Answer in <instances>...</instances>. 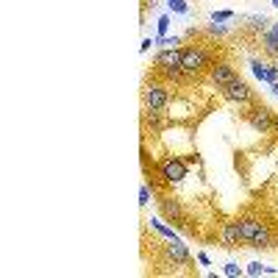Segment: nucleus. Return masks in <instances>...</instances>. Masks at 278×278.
<instances>
[{"label": "nucleus", "instance_id": "nucleus-1", "mask_svg": "<svg viewBox=\"0 0 278 278\" xmlns=\"http://www.w3.org/2000/svg\"><path fill=\"white\" fill-rule=\"evenodd\" d=\"M245 120H248V125L253 128L256 133H270L272 128H278L275 114H272L267 106H248V111H245Z\"/></svg>", "mask_w": 278, "mask_h": 278}, {"label": "nucleus", "instance_id": "nucleus-2", "mask_svg": "<svg viewBox=\"0 0 278 278\" xmlns=\"http://www.w3.org/2000/svg\"><path fill=\"white\" fill-rule=\"evenodd\" d=\"M206 67H209V53L200 45H192V48L181 50V70L187 75H200Z\"/></svg>", "mask_w": 278, "mask_h": 278}, {"label": "nucleus", "instance_id": "nucleus-3", "mask_svg": "<svg viewBox=\"0 0 278 278\" xmlns=\"http://www.w3.org/2000/svg\"><path fill=\"white\" fill-rule=\"evenodd\" d=\"M223 97L228 103H236V106H242V109H248V106H253V89H250L248 84L242 78H236V81H231L228 86H223Z\"/></svg>", "mask_w": 278, "mask_h": 278}, {"label": "nucleus", "instance_id": "nucleus-4", "mask_svg": "<svg viewBox=\"0 0 278 278\" xmlns=\"http://www.w3.org/2000/svg\"><path fill=\"white\" fill-rule=\"evenodd\" d=\"M142 100H145V111H164L170 103V89L164 84H148Z\"/></svg>", "mask_w": 278, "mask_h": 278}, {"label": "nucleus", "instance_id": "nucleus-5", "mask_svg": "<svg viewBox=\"0 0 278 278\" xmlns=\"http://www.w3.org/2000/svg\"><path fill=\"white\" fill-rule=\"evenodd\" d=\"M159 173H162V178H164V184H181L184 178H187V162L184 159H164L162 164H159Z\"/></svg>", "mask_w": 278, "mask_h": 278}, {"label": "nucleus", "instance_id": "nucleus-6", "mask_svg": "<svg viewBox=\"0 0 278 278\" xmlns=\"http://www.w3.org/2000/svg\"><path fill=\"white\" fill-rule=\"evenodd\" d=\"M209 78H212V84L217 86V89H223V86H228L231 81H236L239 75H236V70L228 64V61H220V64H212Z\"/></svg>", "mask_w": 278, "mask_h": 278}, {"label": "nucleus", "instance_id": "nucleus-7", "mask_svg": "<svg viewBox=\"0 0 278 278\" xmlns=\"http://www.w3.org/2000/svg\"><path fill=\"white\" fill-rule=\"evenodd\" d=\"M159 209H162V214L170 220V223H184V206L178 198H173V195H164L162 200H159Z\"/></svg>", "mask_w": 278, "mask_h": 278}, {"label": "nucleus", "instance_id": "nucleus-8", "mask_svg": "<svg viewBox=\"0 0 278 278\" xmlns=\"http://www.w3.org/2000/svg\"><path fill=\"white\" fill-rule=\"evenodd\" d=\"M220 239H223L225 248H242V228H239V220H234V223H225L223 225V234H220Z\"/></svg>", "mask_w": 278, "mask_h": 278}, {"label": "nucleus", "instance_id": "nucleus-9", "mask_svg": "<svg viewBox=\"0 0 278 278\" xmlns=\"http://www.w3.org/2000/svg\"><path fill=\"white\" fill-rule=\"evenodd\" d=\"M261 50L270 59H278V23L267 25V31L261 34Z\"/></svg>", "mask_w": 278, "mask_h": 278}, {"label": "nucleus", "instance_id": "nucleus-10", "mask_svg": "<svg viewBox=\"0 0 278 278\" xmlns=\"http://www.w3.org/2000/svg\"><path fill=\"white\" fill-rule=\"evenodd\" d=\"M261 220L256 217H242L239 220V228H242V245H248V248H253V239H256V231H259Z\"/></svg>", "mask_w": 278, "mask_h": 278}, {"label": "nucleus", "instance_id": "nucleus-11", "mask_svg": "<svg viewBox=\"0 0 278 278\" xmlns=\"http://www.w3.org/2000/svg\"><path fill=\"white\" fill-rule=\"evenodd\" d=\"M167 256H170V261H173V264H184V261H189L187 245H184V242H178V239H170L167 242Z\"/></svg>", "mask_w": 278, "mask_h": 278}, {"label": "nucleus", "instance_id": "nucleus-12", "mask_svg": "<svg viewBox=\"0 0 278 278\" xmlns=\"http://www.w3.org/2000/svg\"><path fill=\"white\" fill-rule=\"evenodd\" d=\"M253 248H259V250H270V248H275V236H272V231H270V225H267V223H261V225H259V231H256Z\"/></svg>", "mask_w": 278, "mask_h": 278}, {"label": "nucleus", "instance_id": "nucleus-13", "mask_svg": "<svg viewBox=\"0 0 278 278\" xmlns=\"http://www.w3.org/2000/svg\"><path fill=\"white\" fill-rule=\"evenodd\" d=\"M156 64L159 67H181V50L178 48H164L156 53Z\"/></svg>", "mask_w": 278, "mask_h": 278}, {"label": "nucleus", "instance_id": "nucleus-14", "mask_svg": "<svg viewBox=\"0 0 278 278\" xmlns=\"http://www.w3.org/2000/svg\"><path fill=\"white\" fill-rule=\"evenodd\" d=\"M267 25H270V20H267L264 14H253V17H248V28L250 31H261V34H264Z\"/></svg>", "mask_w": 278, "mask_h": 278}, {"label": "nucleus", "instance_id": "nucleus-15", "mask_svg": "<svg viewBox=\"0 0 278 278\" xmlns=\"http://www.w3.org/2000/svg\"><path fill=\"white\" fill-rule=\"evenodd\" d=\"M153 42H156L159 48H176V45H181V37H159V39H153Z\"/></svg>", "mask_w": 278, "mask_h": 278}, {"label": "nucleus", "instance_id": "nucleus-16", "mask_svg": "<svg viewBox=\"0 0 278 278\" xmlns=\"http://www.w3.org/2000/svg\"><path fill=\"white\" fill-rule=\"evenodd\" d=\"M139 203H142V206L151 203V189H148V184H142V187H139Z\"/></svg>", "mask_w": 278, "mask_h": 278}, {"label": "nucleus", "instance_id": "nucleus-17", "mask_svg": "<svg viewBox=\"0 0 278 278\" xmlns=\"http://www.w3.org/2000/svg\"><path fill=\"white\" fill-rule=\"evenodd\" d=\"M245 272H248V275H261V272H267V267H261L259 261H250L248 270H245Z\"/></svg>", "mask_w": 278, "mask_h": 278}, {"label": "nucleus", "instance_id": "nucleus-18", "mask_svg": "<svg viewBox=\"0 0 278 278\" xmlns=\"http://www.w3.org/2000/svg\"><path fill=\"white\" fill-rule=\"evenodd\" d=\"M236 14L234 12H214L212 14V23H223V20H234Z\"/></svg>", "mask_w": 278, "mask_h": 278}, {"label": "nucleus", "instance_id": "nucleus-19", "mask_svg": "<svg viewBox=\"0 0 278 278\" xmlns=\"http://www.w3.org/2000/svg\"><path fill=\"white\" fill-rule=\"evenodd\" d=\"M223 272H225V275H242V267H239V264H234V261H228Z\"/></svg>", "mask_w": 278, "mask_h": 278}, {"label": "nucleus", "instance_id": "nucleus-20", "mask_svg": "<svg viewBox=\"0 0 278 278\" xmlns=\"http://www.w3.org/2000/svg\"><path fill=\"white\" fill-rule=\"evenodd\" d=\"M167 28H170V17L164 14V17L159 20V37H164V34H167Z\"/></svg>", "mask_w": 278, "mask_h": 278}, {"label": "nucleus", "instance_id": "nucleus-21", "mask_svg": "<svg viewBox=\"0 0 278 278\" xmlns=\"http://www.w3.org/2000/svg\"><path fill=\"white\" fill-rule=\"evenodd\" d=\"M170 9H173L176 14H187V3H184V0H181V3H173Z\"/></svg>", "mask_w": 278, "mask_h": 278}, {"label": "nucleus", "instance_id": "nucleus-22", "mask_svg": "<svg viewBox=\"0 0 278 278\" xmlns=\"http://www.w3.org/2000/svg\"><path fill=\"white\" fill-rule=\"evenodd\" d=\"M270 92H272V95H278V81H272V84H270Z\"/></svg>", "mask_w": 278, "mask_h": 278}, {"label": "nucleus", "instance_id": "nucleus-23", "mask_svg": "<svg viewBox=\"0 0 278 278\" xmlns=\"http://www.w3.org/2000/svg\"><path fill=\"white\" fill-rule=\"evenodd\" d=\"M270 3H272V6H275V9H278V0H270Z\"/></svg>", "mask_w": 278, "mask_h": 278}, {"label": "nucleus", "instance_id": "nucleus-24", "mask_svg": "<svg viewBox=\"0 0 278 278\" xmlns=\"http://www.w3.org/2000/svg\"><path fill=\"white\" fill-rule=\"evenodd\" d=\"M173 3H181V0H170V6H173Z\"/></svg>", "mask_w": 278, "mask_h": 278}]
</instances>
